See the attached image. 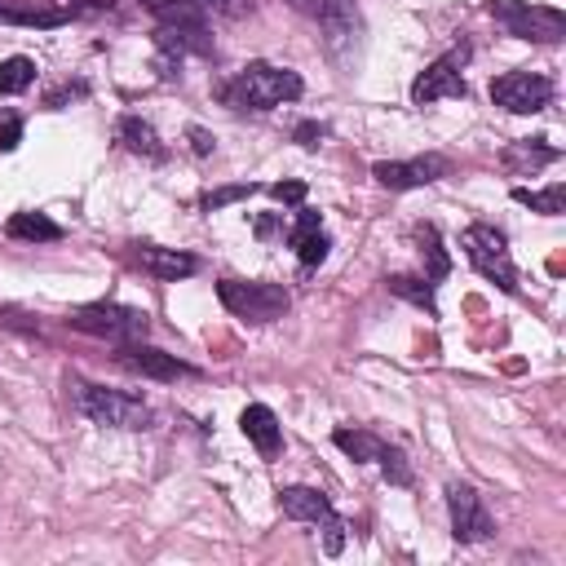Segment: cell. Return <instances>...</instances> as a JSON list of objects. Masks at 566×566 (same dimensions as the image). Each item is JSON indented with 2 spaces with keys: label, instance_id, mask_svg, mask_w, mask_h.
<instances>
[{
  "label": "cell",
  "instance_id": "obj_2",
  "mask_svg": "<svg viewBox=\"0 0 566 566\" xmlns=\"http://www.w3.org/2000/svg\"><path fill=\"white\" fill-rule=\"evenodd\" d=\"M323 31V44L332 53L336 66L354 71L358 53H363V13L354 0H296Z\"/></svg>",
  "mask_w": 566,
  "mask_h": 566
},
{
  "label": "cell",
  "instance_id": "obj_5",
  "mask_svg": "<svg viewBox=\"0 0 566 566\" xmlns=\"http://www.w3.org/2000/svg\"><path fill=\"white\" fill-rule=\"evenodd\" d=\"M491 18L517 35V40H535V44H557L566 35V13L553 4H526V0H491Z\"/></svg>",
  "mask_w": 566,
  "mask_h": 566
},
{
  "label": "cell",
  "instance_id": "obj_11",
  "mask_svg": "<svg viewBox=\"0 0 566 566\" xmlns=\"http://www.w3.org/2000/svg\"><path fill=\"white\" fill-rule=\"evenodd\" d=\"M464 62H469V44H455L451 53H442L438 62H429L416 84H411V102L416 106H429L438 97H464L469 84H464Z\"/></svg>",
  "mask_w": 566,
  "mask_h": 566
},
{
  "label": "cell",
  "instance_id": "obj_7",
  "mask_svg": "<svg viewBox=\"0 0 566 566\" xmlns=\"http://www.w3.org/2000/svg\"><path fill=\"white\" fill-rule=\"evenodd\" d=\"M217 296L221 305L234 314V318H248V323H274L287 314V292L279 283H256V279H221L217 283Z\"/></svg>",
  "mask_w": 566,
  "mask_h": 566
},
{
  "label": "cell",
  "instance_id": "obj_9",
  "mask_svg": "<svg viewBox=\"0 0 566 566\" xmlns=\"http://www.w3.org/2000/svg\"><path fill=\"white\" fill-rule=\"evenodd\" d=\"M491 102L509 115H535L553 102V80L535 71H504L491 80Z\"/></svg>",
  "mask_w": 566,
  "mask_h": 566
},
{
  "label": "cell",
  "instance_id": "obj_25",
  "mask_svg": "<svg viewBox=\"0 0 566 566\" xmlns=\"http://www.w3.org/2000/svg\"><path fill=\"white\" fill-rule=\"evenodd\" d=\"M420 252H424V261H429L424 279H429V283H442V279L451 274V256L442 252V239H438L433 226H420Z\"/></svg>",
  "mask_w": 566,
  "mask_h": 566
},
{
  "label": "cell",
  "instance_id": "obj_18",
  "mask_svg": "<svg viewBox=\"0 0 566 566\" xmlns=\"http://www.w3.org/2000/svg\"><path fill=\"white\" fill-rule=\"evenodd\" d=\"M137 265L146 270V274H155V279H186V274H195L199 270V261L190 256V252H177V248H155V243H137Z\"/></svg>",
  "mask_w": 566,
  "mask_h": 566
},
{
  "label": "cell",
  "instance_id": "obj_27",
  "mask_svg": "<svg viewBox=\"0 0 566 566\" xmlns=\"http://www.w3.org/2000/svg\"><path fill=\"white\" fill-rule=\"evenodd\" d=\"M376 464L385 469V478H389L394 486H411V464H407V451H402V447L385 442V451H380V460H376Z\"/></svg>",
  "mask_w": 566,
  "mask_h": 566
},
{
  "label": "cell",
  "instance_id": "obj_22",
  "mask_svg": "<svg viewBox=\"0 0 566 566\" xmlns=\"http://www.w3.org/2000/svg\"><path fill=\"white\" fill-rule=\"evenodd\" d=\"M332 442L349 455V460H380V451H385V438H376V433H367V429H336L332 433Z\"/></svg>",
  "mask_w": 566,
  "mask_h": 566
},
{
  "label": "cell",
  "instance_id": "obj_24",
  "mask_svg": "<svg viewBox=\"0 0 566 566\" xmlns=\"http://www.w3.org/2000/svg\"><path fill=\"white\" fill-rule=\"evenodd\" d=\"M385 283H389V292H394V296H402V301H411V305H420V310L438 314V301H433V283H429V279L394 274V279H385Z\"/></svg>",
  "mask_w": 566,
  "mask_h": 566
},
{
  "label": "cell",
  "instance_id": "obj_16",
  "mask_svg": "<svg viewBox=\"0 0 566 566\" xmlns=\"http://www.w3.org/2000/svg\"><path fill=\"white\" fill-rule=\"evenodd\" d=\"M287 243L296 248L301 265H323V261H327V248H332V239L323 234V217H318L314 208H301V212H296V221H292V230H287Z\"/></svg>",
  "mask_w": 566,
  "mask_h": 566
},
{
  "label": "cell",
  "instance_id": "obj_4",
  "mask_svg": "<svg viewBox=\"0 0 566 566\" xmlns=\"http://www.w3.org/2000/svg\"><path fill=\"white\" fill-rule=\"evenodd\" d=\"M75 332H88V336H106L115 345L124 340H142L150 332V318L146 310H133V305H115V301H93V305H80L71 310L66 318Z\"/></svg>",
  "mask_w": 566,
  "mask_h": 566
},
{
  "label": "cell",
  "instance_id": "obj_31",
  "mask_svg": "<svg viewBox=\"0 0 566 566\" xmlns=\"http://www.w3.org/2000/svg\"><path fill=\"white\" fill-rule=\"evenodd\" d=\"M270 195L283 199V203H301L305 199V186L301 181H279V186H270Z\"/></svg>",
  "mask_w": 566,
  "mask_h": 566
},
{
  "label": "cell",
  "instance_id": "obj_21",
  "mask_svg": "<svg viewBox=\"0 0 566 566\" xmlns=\"http://www.w3.org/2000/svg\"><path fill=\"white\" fill-rule=\"evenodd\" d=\"M4 230H9L13 239H31V243H53V239H62V226L49 221L44 212H13V217L4 221Z\"/></svg>",
  "mask_w": 566,
  "mask_h": 566
},
{
  "label": "cell",
  "instance_id": "obj_1",
  "mask_svg": "<svg viewBox=\"0 0 566 566\" xmlns=\"http://www.w3.org/2000/svg\"><path fill=\"white\" fill-rule=\"evenodd\" d=\"M305 93L301 75L274 62H248L230 84H221V102L234 111H274Z\"/></svg>",
  "mask_w": 566,
  "mask_h": 566
},
{
  "label": "cell",
  "instance_id": "obj_13",
  "mask_svg": "<svg viewBox=\"0 0 566 566\" xmlns=\"http://www.w3.org/2000/svg\"><path fill=\"white\" fill-rule=\"evenodd\" d=\"M371 177L389 190H416V186H429L438 177H447V159L442 155H416V159H380L371 168Z\"/></svg>",
  "mask_w": 566,
  "mask_h": 566
},
{
  "label": "cell",
  "instance_id": "obj_30",
  "mask_svg": "<svg viewBox=\"0 0 566 566\" xmlns=\"http://www.w3.org/2000/svg\"><path fill=\"white\" fill-rule=\"evenodd\" d=\"M256 186L248 181V186H226V190H212V195H203V208L212 212V208H221V203H230V199H243V195H252Z\"/></svg>",
  "mask_w": 566,
  "mask_h": 566
},
{
  "label": "cell",
  "instance_id": "obj_15",
  "mask_svg": "<svg viewBox=\"0 0 566 566\" xmlns=\"http://www.w3.org/2000/svg\"><path fill=\"white\" fill-rule=\"evenodd\" d=\"M239 429H243V438H248L265 460H274V455L283 451V424H279V416H274L265 402H248L243 416H239Z\"/></svg>",
  "mask_w": 566,
  "mask_h": 566
},
{
  "label": "cell",
  "instance_id": "obj_3",
  "mask_svg": "<svg viewBox=\"0 0 566 566\" xmlns=\"http://www.w3.org/2000/svg\"><path fill=\"white\" fill-rule=\"evenodd\" d=\"M71 398L102 429H150V420H155V411L142 398L106 389V385H93V380H71Z\"/></svg>",
  "mask_w": 566,
  "mask_h": 566
},
{
  "label": "cell",
  "instance_id": "obj_8",
  "mask_svg": "<svg viewBox=\"0 0 566 566\" xmlns=\"http://www.w3.org/2000/svg\"><path fill=\"white\" fill-rule=\"evenodd\" d=\"M279 509L287 517H296V522H314L323 531V553L327 557H336L345 548V522H340V513L332 509V500L323 491H314V486H283L279 491Z\"/></svg>",
  "mask_w": 566,
  "mask_h": 566
},
{
  "label": "cell",
  "instance_id": "obj_28",
  "mask_svg": "<svg viewBox=\"0 0 566 566\" xmlns=\"http://www.w3.org/2000/svg\"><path fill=\"white\" fill-rule=\"evenodd\" d=\"M199 4L217 18H248L252 13V0H199Z\"/></svg>",
  "mask_w": 566,
  "mask_h": 566
},
{
  "label": "cell",
  "instance_id": "obj_6",
  "mask_svg": "<svg viewBox=\"0 0 566 566\" xmlns=\"http://www.w3.org/2000/svg\"><path fill=\"white\" fill-rule=\"evenodd\" d=\"M464 256H469L473 270H478L482 279H491L500 292H517V270H513L504 230H495V226H486V221H473V226L464 230Z\"/></svg>",
  "mask_w": 566,
  "mask_h": 566
},
{
  "label": "cell",
  "instance_id": "obj_29",
  "mask_svg": "<svg viewBox=\"0 0 566 566\" xmlns=\"http://www.w3.org/2000/svg\"><path fill=\"white\" fill-rule=\"evenodd\" d=\"M18 142H22V119L13 111H4L0 115V150H13Z\"/></svg>",
  "mask_w": 566,
  "mask_h": 566
},
{
  "label": "cell",
  "instance_id": "obj_14",
  "mask_svg": "<svg viewBox=\"0 0 566 566\" xmlns=\"http://www.w3.org/2000/svg\"><path fill=\"white\" fill-rule=\"evenodd\" d=\"M119 367L146 376V380H181V376H195L190 363H181L177 354H164L155 345H142V340H124L119 345Z\"/></svg>",
  "mask_w": 566,
  "mask_h": 566
},
{
  "label": "cell",
  "instance_id": "obj_10",
  "mask_svg": "<svg viewBox=\"0 0 566 566\" xmlns=\"http://www.w3.org/2000/svg\"><path fill=\"white\" fill-rule=\"evenodd\" d=\"M111 9V0H0V22L9 27H62L80 13Z\"/></svg>",
  "mask_w": 566,
  "mask_h": 566
},
{
  "label": "cell",
  "instance_id": "obj_12",
  "mask_svg": "<svg viewBox=\"0 0 566 566\" xmlns=\"http://www.w3.org/2000/svg\"><path fill=\"white\" fill-rule=\"evenodd\" d=\"M447 513H451V535L460 544H478V539L495 535V517H491V509L482 504V495L469 482H451L447 486Z\"/></svg>",
  "mask_w": 566,
  "mask_h": 566
},
{
  "label": "cell",
  "instance_id": "obj_26",
  "mask_svg": "<svg viewBox=\"0 0 566 566\" xmlns=\"http://www.w3.org/2000/svg\"><path fill=\"white\" fill-rule=\"evenodd\" d=\"M35 84V62L31 57H4L0 62V93H22Z\"/></svg>",
  "mask_w": 566,
  "mask_h": 566
},
{
  "label": "cell",
  "instance_id": "obj_20",
  "mask_svg": "<svg viewBox=\"0 0 566 566\" xmlns=\"http://www.w3.org/2000/svg\"><path fill=\"white\" fill-rule=\"evenodd\" d=\"M115 133H119V142H124L133 155H146V159H164V155H168L164 142H159V133H155L146 119H137V115H124V119L115 124Z\"/></svg>",
  "mask_w": 566,
  "mask_h": 566
},
{
  "label": "cell",
  "instance_id": "obj_19",
  "mask_svg": "<svg viewBox=\"0 0 566 566\" xmlns=\"http://www.w3.org/2000/svg\"><path fill=\"white\" fill-rule=\"evenodd\" d=\"M155 18H159V27H168V31H199V35H208V22H203V4L199 0H142Z\"/></svg>",
  "mask_w": 566,
  "mask_h": 566
},
{
  "label": "cell",
  "instance_id": "obj_33",
  "mask_svg": "<svg viewBox=\"0 0 566 566\" xmlns=\"http://www.w3.org/2000/svg\"><path fill=\"white\" fill-rule=\"evenodd\" d=\"M190 146H195V155H208L212 150V137L203 128H190Z\"/></svg>",
  "mask_w": 566,
  "mask_h": 566
},
{
  "label": "cell",
  "instance_id": "obj_32",
  "mask_svg": "<svg viewBox=\"0 0 566 566\" xmlns=\"http://www.w3.org/2000/svg\"><path fill=\"white\" fill-rule=\"evenodd\" d=\"M323 137H327L323 124H301V128H296V142H301V146H318Z\"/></svg>",
  "mask_w": 566,
  "mask_h": 566
},
{
  "label": "cell",
  "instance_id": "obj_17",
  "mask_svg": "<svg viewBox=\"0 0 566 566\" xmlns=\"http://www.w3.org/2000/svg\"><path fill=\"white\" fill-rule=\"evenodd\" d=\"M557 159H562V150L548 146L544 137H517V142H509V146L500 150V164H504L509 172H539V168H548V164H557Z\"/></svg>",
  "mask_w": 566,
  "mask_h": 566
},
{
  "label": "cell",
  "instance_id": "obj_23",
  "mask_svg": "<svg viewBox=\"0 0 566 566\" xmlns=\"http://www.w3.org/2000/svg\"><path fill=\"white\" fill-rule=\"evenodd\" d=\"M513 199L526 203V208H535V212H544V217H562V212H566V186H562V181H553L548 190H526V186H517Z\"/></svg>",
  "mask_w": 566,
  "mask_h": 566
}]
</instances>
